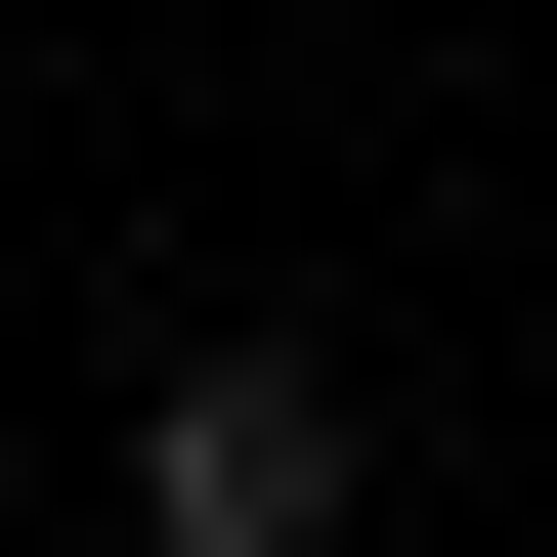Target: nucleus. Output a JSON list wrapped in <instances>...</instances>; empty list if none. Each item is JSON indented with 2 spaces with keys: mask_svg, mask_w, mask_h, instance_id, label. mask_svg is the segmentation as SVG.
<instances>
[{
  "mask_svg": "<svg viewBox=\"0 0 557 557\" xmlns=\"http://www.w3.org/2000/svg\"><path fill=\"white\" fill-rule=\"evenodd\" d=\"M344 515H386L344 344H172V386H129V557H344Z\"/></svg>",
  "mask_w": 557,
  "mask_h": 557,
  "instance_id": "obj_1",
  "label": "nucleus"
}]
</instances>
